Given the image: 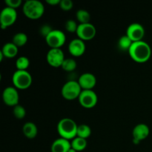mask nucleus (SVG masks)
<instances>
[{"label": "nucleus", "mask_w": 152, "mask_h": 152, "mask_svg": "<svg viewBox=\"0 0 152 152\" xmlns=\"http://www.w3.org/2000/svg\"><path fill=\"white\" fill-rule=\"evenodd\" d=\"M13 114L14 117L18 120H22L26 115V110L22 105H17L13 107Z\"/></svg>", "instance_id": "nucleus-26"}, {"label": "nucleus", "mask_w": 152, "mask_h": 152, "mask_svg": "<svg viewBox=\"0 0 152 152\" xmlns=\"http://www.w3.org/2000/svg\"><path fill=\"white\" fill-rule=\"evenodd\" d=\"M126 35L129 37L133 42L142 41L145 36V29L141 24L137 22L132 23L128 27Z\"/></svg>", "instance_id": "nucleus-12"}, {"label": "nucleus", "mask_w": 152, "mask_h": 152, "mask_svg": "<svg viewBox=\"0 0 152 152\" xmlns=\"http://www.w3.org/2000/svg\"><path fill=\"white\" fill-rule=\"evenodd\" d=\"M74 6V3L71 0H61L60 3H59V7L62 10L65 11H68V10H71Z\"/></svg>", "instance_id": "nucleus-28"}, {"label": "nucleus", "mask_w": 152, "mask_h": 152, "mask_svg": "<svg viewBox=\"0 0 152 152\" xmlns=\"http://www.w3.org/2000/svg\"><path fill=\"white\" fill-rule=\"evenodd\" d=\"M2 99L5 105L14 107L19 105V95L18 90L15 87L8 86L2 92Z\"/></svg>", "instance_id": "nucleus-11"}, {"label": "nucleus", "mask_w": 152, "mask_h": 152, "mask_svg": "<svg viewBox=\"0 0 152 152\" xmlns=\"http://www.w3.org/2000/svg\"><path fill=\"white\" fill-rule=\"evenodd\" d=\"M28 36L25 33L19 32L14 34L12 39V42L18 48L22 47L28 42Z\"/></svg>", "instance_id": "nucleus-20"}, {"label": "nucleus", "mask_w": 152, "mask_h": 152, "mask_svg": "<svg viewBox=\"0 0 152 152\" xmlns=\"http://www.w3.org/2000/svg\"><path fill=\"white\" fill-rule=\"evenodd\" d=\"M4 57V56L3 55V53L0 51V61H2L3 60V58Z\"/></svg>", "instance_id": "nucleus-33"}, {"label": "nucleus", "mask_w": 152, "mask_h": 152, "mask_svg": "<svg viewBox=\"0 0 152 152\" xmlns=\"http://www.w3.org/2000/svg\"><path fill=\"white\" fill-rule=\"evenodd\" d=\"M65 59V55L61 48H50L46 55V60L53 68H60Z\"/></svg>", "instance_id": "nucleus-9"}, {"label": "nucleus", "mask_w": 152, "mask_h": 152, "mask_svg": "<svg viewBox=\"0 0 152 152\" xmlns=\"http://www.w3.org/2000/svg\"><path fill=\"white\" fill-rule=\"evenodd\" d=\"M76 18L80 24H86L90 22L91 15L88 11L84 9H80L76 13Z\"/></svg>", "instance_id": "nucleus-22"}, {"label": "nucleus", "mask_w": 152, "mask_h": 152, "mask_svg": "<svg viewBox=\"0 0 152 152\" xmlns=\"http://www.w3.org/2000/svg\"><path fill=\"white\" fill-rule=\"evenodd\" d=\"M77 22L73 19H69L67 20L65 23V28L68 32L69 33H76L78 28Z\"/></svg>", "instance_id": "nucleus-27"}, {"label": "nucleus", "mask_w": 152, "mask_h": 152, "mask_svg": "<svg viewBox=\"0 0 152 152\" xmlns=\"http://www.w3.org/2000/svg\"><path fill=\"white\" fill-rule=\"evenodd\" d=\"M129 53L134 62L144 63L149 60L151 56V48L148 43L142 40L135 42L132 43Z\"/></svg>", "instance_id": "nucleus-1"}, {"label": "nucleus", "mask_w": 152, "mask_h": 152, "mask_svg": "<svg viewBox=\"0 0 152 152\" xmlns=\"http://www.w3.org/2000/svg\"><path fill=\"white\" fill-rule=\"evenodd\" d=\"M77 63L75 59H74L73 58H66L64 60L61 68L65 71L71 72V71H74L77 68Z\"/></svg>", "instance_id": "nucleus-24"}, {"label": "nucleus", "mask_w": 152, "mask_h": 152, "mask_svg": "<svg viewBox=\"0 0 152 152\" xmlns=\"http://www.w3.org/2000/svg\"><path fill=\"white\" fill-rule=\"evenodd\" d=\"M68 152H77V151H76L75 149H74V148H70L69 151H68Z\"/></svg>", "instance_id": "nucleus-34"}, {"label": "nucleus", "mask_w": 152, "mask_h": 152, "mask_svg": "<svg viewBox=\"0 0 152 152\" xmlns=\"http://www.w3.org/2000/svg\"><path fill=\"white\" fill-rule=\"evenodd\" d=\"M71 148L70 140L59 137L54 140L50 147L51 152H68Z\"/></svg>", "instance_id": "nucleus-16"}, {"label": "nucleus", "mask_w": 152, "mask_h": 152, "mask_svg": "<svg viewBox=\"0 0 152 152\" xmlns=\"http://www.w3.org/2000/svg\"><path fill=\"white\" fill-rule=\"evenodd\" d=\"M91 129L88 125H79L78 128H77V137L87 140L91 136Z\"/></svg>", "instance_id": "nucleus-21"}, {"label": "nucleus", "mask_w": 152, "mask_h": 152, "mask_svg": "<svg viewBox=\"0 0 152 152\" xmlns=\"http://www.w3.org/2000/svg\"><path fill=\"white\" fill-rule=\"evenodd\" d=\"M17 19V12L15 9L6 6L0 13V25L1 29H6L16 22Z\"/></svg>", "instance_id": "nucleus-7"}, {"label": "nucleus", "mask_w": 152, "mask_h": 152, "mask_svg": "<svg viewBox=\"0 0 152 152\" xmlns=\"http://www.w3.org/2000/svg\"><path fill=\"white\" fill-rule=\"evenodd\" d=\"M78 100L82 107L85 108H93L98 102V97L96 92L93 90H83Z\"/></svg>", "instance_id": "nucleus-8"}, {"label": "nucleus", "mask_w": 152, "mask_h": 152, "mask_svg": "<svg viewBox=\"0 0 152 152\" xmlns=\"http://www.w3.org/2000/svg\"><path fill=\"white\" fill-rule=\"evenodd\" d=\"M45 42L50 48H60L66 42V36L60 30H53L45 38Z\"/></svg>", "instance_id": "nucleus-6"}, {"label": "nucleus", "mask_w": 152, "mask_h": 152, "mask_svg": "<svg viewBox=\"0 0 152 152\" xmlns=\"http://www.w3.org/2000/svg\"><path fill=\"white\" fill-rule=\"evenodd\" d=\"M4 3L6 4L7 7L16 10V8H18V7L22 5V0H5Z\"/></svg>", "instance_id": "nucleus-29"}, {"label": "nucleus", "mask_w": 152, "mask_h": 152, "mask_svg": "<svg viewBox=\"0 0 152 152\" xmlns=\"http://www.w3.org/2000/svg\"><path fill=\"white\" fill-rule=\"evenodd\" d=\"M133 142H134V144H135V145H138V144H139L140 142L139 140H137L134 139L133 138Z\"/></svg>", "instance_id": "nucleus-32"}, {"label": "nucleus", "mask_w": 152, "mask_h": 152, "mask_svg": "<svg viewBox=\"0 0 152 152\" xmlns=\"http://www.w3.org/2000/svg\"><path fill=\"white\" fill-rule=\"evenodd\" d=\"M71 148L75 149L77 152L82 151L86 149L87 147V140L83 138L76 137L74 139H73L71 142Z\"/></svg>", "instance_id": "nucleus-19"}, {"label": "nucleus", "mask_w": 152, "mask_h": 152, "mask_svg": "<svg viewBox=\"0 0 152 152\" xmlns=\"http://www.w3.org/2000/svg\"><path fill=\"white\" fill-rule=\"evenodd\" d=\"M61 0H46V3L51 6H56L59 4L60 3Z\"/></svg>", "instance_id": "nucleus-31"}, {"label": "nucleus", "mask_w": 152, "mask_h": 152, "mask_svg": "<svg viewBox=\"0 0 152 152\" xmlns=\"http://www.w3.org/2000/svg\"><path fill=\"white\" fill-rule=\"evenodd\" d=\"M133 42L126 35L122 36L118 40V47L122 50H128L129 51L132 46Z\"/></svg>", "instance_id": "nucleus-25"}, {"label": "nucleus", "mask_w": 152, "mask_h": 152, "mask_svg": "<svg viewBox=\"0 0 152 152\" xmlns=\"http://www.w3.org/2000/svg\"><path fill=\"white\" fill-rule=\"evenodd\" d=\"M149 128L146 124H144V123H140V124L137 125L134 128L133 132H132L134 139L137 140L140 142L146 139L149 135Z\"/></svg>", "instance_id": "nucleus-15"}, {"label": "nucleus", "mask_w": 152, "mask_h": 152, "mask_svg": "<svg viewBox=\"0 0 152 152\" xmlns=\"http://www.w3.org/2000/svg\"><path fill=\"white\" fill-rule=\"evenodd\" d=\"M86 49V46L85 42L79 38L71 40L68 45V51L73 56L75 57L83 56L85 53Z\"/></svg>", "instance_id": "nucleus-13"}, {"label": "nucleus", "mask_w": 152, "mask_h": 152, "mask_svg": "<svg viewBox=\"0 0 152 152\" xmlns=\"http://www.w3.org/2000/svg\"><path fill=\"white\" fill-rule=\"evenodd\" d=\"M78 126L71 118H63L57 124V132L60 137L72 140L77 137Z\"/></svg>", "instance_id": "nucleus-2"}, {"label": "nucleus", "mask_w": 152, "mask_h": 152, "mask_svg": "<svg viewBox=\"0 0 152 152\" xmlns=\"http://www.w3.org/2000/svg\"><path fill=\"white\" fill-rule=\"evenodd\" d=\"M22 11L27 18L37 20L44 14L45 6L39 0H28L23 4Z\"/></svg>", "instance_id": "nucleus-3"}, {"label": "nucleus", "mask_w": 152, "mask_h": 152, "mask_svg": "<svg viewBox=\"0 0 152 152\" xmlns=\"http://www.w3.org/2000/svg\"><path fill=\"white\" fill-rule=\"evenodd\" d=\"M53 30V29H52L50 25L45 24V25H43L42 26H41V28H39V34L45 39L52 32Z\"/></svg>", "instance_id": "nucleus-30"}, {"label": "nucleus", "mask_w": 152, "mask_h": 152, "mask_svg": "<svg viewBox=\"0 0 152 152\" xmlns=\"http://www.w3.org/2000/svg\"><path fill=\"white\" fill-rule=\"evenodd\" d=\"M76 34L80 39L88 41L94 38L96 34V29L94 25L90 22L86 24H79Z\"/></svg>", "instance_id": "nucleus-10"}, {"label": "nucleus", "mask_w": 152, "mask_h": 152, "mask_svg": "<svg viewBox=\"0 0 152 152\" xmlns=\"http://www.w3.org/2000/svg\"><path fill=\"white\" fill-rule=\"evenodd\" d=\"M32 76L28 71L16 70L12 76L13 87L19 90H25L32 84Z\"/></svg>", "instance_id": "nucleus-4"}, {"label": "nucleus", "mask_w": 152, "mask_h": 152, "mask_svg": "<svg viewBox=\"0 0 152 152\" xmlns=\"http://www.w3.org/2000/svg\"><path fill=\"white\" fill-rule=\"evenodd\" d=\"M18 51H19V48L15 45L12 42L4 44L1 50V52L6 58L15 57L17 55Z\"/></svg>", "instance_id": "nucleus-18"}, {"label": "nucleus", "mask_w": 152, "mask_h": 152, "mask_svg": "<svg viewBox=\"0 0 152 152\" xmlns=\"http://www.w3.org/2000/svg\"><path fill=\"white\" fill-rule=\"evenodd\" d=\"M22 132L28 139H34L38 134V129L35 123L32 122H28L24 124L22 127Z\"/></svg>", "instance_id": "nucleus-17"}, {"label": "nucleus", "mask_w": 152, "mask_h": 152, "mask_svg": "<svg viewBox=\"0 0 152 152\" xmlns=\"http://www.w3.org/2000/svg\"><path fill=\"white\" fill-rule=\"evenodd\" d=\"M83 89L80 87L78 81L70 80L65 83L62 86L61 93L63 98L67 100H74L78 99Z\"/></svg>", "instance_id": "nucleus-5"}, {"label": "nucleus", "mask_w": 152, "mask_h": 152, "mask_svg": "<svg viewBox=\"0 0 152 152\" xmlns=\"http://www.w3.org/2000/svg\"><path fill=\"white\" fill-rule=\"evenodd\" d=\"M78 83L83 90H93L96 84V78L91 73H84L79 77Z\"/></svg>", "instance_id": "nucleus-14"}, {"label": "nucleus", "mask_w": 152, "mask_h": 152, "mask_svg": "<svg viewBox=\"0 0 152 152\" xmlns=\"http://www.w3.org/2000/svg\"><path fill=\"white\" fill-rule=\"evenodd\" d=\"M15 65L18 71H27L30 65V60L26 56H20L16 60Z\"/></svg>", "instance_id": "nucleus-23"}]
</instances>
